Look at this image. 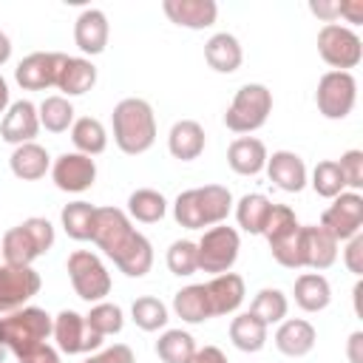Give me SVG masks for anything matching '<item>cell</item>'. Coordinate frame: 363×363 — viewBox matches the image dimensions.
Wrapping results in <instances>:
<instances>
[{"label": "cell", "mask_w": 363, "mask_h": 363, "mask_svg": "<svg viewBox=\"0 0 363 363\" xmlns=\"http://www.w3.org/2000/svg\"><path fill=\"white\" fill-rule=\"evenodd\" d=\"M227 164L238 176H255L267 167V147L255 136H238L227 147Z\"/></svg>", "instance_id": "603a6c76"}, {"label": "cell", "mask_w": 363, "mask_h": 363, "mask_svg": "<svg viewBox=\"0 0 363 363\" xmlns=\"http://www.w3.org/2000/svg\"><path fill=\"white\" fill-rule=\"evenodd\" d=\"M269 210H272V201L264 196V193H247L238 207H235V218H238V227L250 235H261L264 233V224L269 218Z\"/></svg>", "instance_id": "d6a6232c"}, {"label": "cell", "mask_w": 363, "mask_h": 363, "mask_svg": "<svg viewBox=\"0 0 363 363\" xmlns=\"http://www.w3.org/2000/svg\"><path fill=\"white\" fill-rule=\"evenodd\" d=\"M312 187H315V193L323 196V199H335V196H340L343 187H346V182H343V176H340L337 162H332V159L318 162L315 170H312Z\"/></svg>", "instance_id": "60d3db41"}, {"label": "cell", "mask_w": 363, "mask_h": 363, "mask_svg": "<svg viewBox=\"0 0 363 363\" xmlns=\"http://www.w3.org/2000/svg\"><path fill=\"white\" fill-rule=\"evenodd\" d=\"M187 363H230V360L218 346H204V349H196Z\"/></svg>", "instance_id": "681fc988"}, {"label": "cell", "mask_w": 363, "mask_h": 363, "mask_svg": "<svg viewBox=\"0 0 363 363\" xmlns=\"http://www.w3.org/2000/svg\"><path fill=\"white\" fill-rule=\"evenodd\" d=\"M94 244L125 272L128 278H142L153 267V247L150 241L130 224V218L116 207L96 210V230Z\"/></svg>", "instance_id": "6da1fadb"}, {"label": "cell", "mask_w": 363, "mask_h": 363, "mask_svg": "<svg viewBox=\"0 0 363 363\" xmlns=\"http://www.w3.org/2000/svg\"><path fill=\"white\" fill-rule=\"evenodd\" d=\"M360 346H363V332H352V337H349V360L352 363H363Z\"/></svg>", "instance_id": "816d5d0a"}, {"label": "cell", "mask_w": 363, "mask_h": 363, "mask_svg": "<svg viewBox=\"0 0 363 363\" xmlns=\"http://www.w3.org/2000/svg\"><path fill=\"white\" fill-rule=\"evenodd\" d=\"M173 309H176V315L184 323H204V320L213 318V309H210V298H207L204 284H190V286L179 289L173 295Z\"/></svg>", "instance_id": "f1b7e54d"}, {"label": "cell", "mask_w": 363, "mask_h": 363, "mask_svg": "<svg viewBox=\"0 0 363 363\" xmlns=\"http://www.w3.org/2000/svg\"><path fill=\"white\" fill-rule=\"evenodd\" d=\"M162 9L170 23H176L182 28H193V31L210 28L218 17L216 0H164Z\"/></svg>", "instance_id": "e0dca14e"}, {"label": "cell", "mask_w": 363, "mask_h": 363, "mask_svg": "<svg viewBox=\"0 0 363 363\" xmlns=\"http://www.w3.org/2000/svg\"><path fill=\"white\" fill-rule=\"evenodd\" d=\"M267 176L275 187L286 193H301L306 184V164L292 150H275L272 156H267Z\"/></svg>", "instance_id": "d6986e66"}, {"label": "cell", "mask_w": 363, "mask_h": 363, "mask_svg": "<svg viewBox=\"0 0 363 363\" xmlns=\"http://www.w3.org/2000/svg\"><path fill=\"white\" fill-rule=\"evenodd\" d=\"M9 57H11V40L6 31H0V65L9 62Z\"/></svg>", "instance_id": "f5cc1de1"}, {"label": "cell", "mask_w": 363, "mask_h": 363, "mask_svg": "<svg viewBox=\"0 0 363 363\" xmlns=\"http://www.w3.org/2000/svg\"><path fill=\"white\" fill-rule=\"evenodd\" d=\"M340 176L346 182V187H352L354 193L363 187V150H346L337 162Z\"/></svg>", "instance_id": "7bdbcfd3"}, {"label": "cell", "mask_w": 363, "mask_h": 363, "mask_svg": "<svg viewBox=\"0 0 363 363\" xmlns=\"http://www.w3.org/2000/svg\"><path fill=\"white\" fill-rule=\"evenodd\" d=\"M167 269L173 275H179V278L193 275L199 269V247H196V241H187V238L173 241L170 250H167Z\"/></svg>", "instance_id": "b9f144b4"}, {"label": "cell", "mask_w": 363, "mask_h": 363, "mask_svg": "<svg viewBox=\"0 0 363 363\" xmlns=\"http://www.w3.org/2000/svg\"><path fill=\"white\" fill-rule=\"evenodd\" d=\"M309 11H312L315 17H320V20L329 26V23H335V20L340 17V3H337V0H318V3L312 0V3H309Z\"/></svg>", "instance_id": "7dc6e473"}, {"label": "cell", "mask_w": 363, "mask_h": 363, "mask_svg": "<svg viewBox=\"0 0 363 363\" xmlns=\"http://www.w3.org/2000/svg\"><path fill=\"white\" fill-rule=\"evenodd\" d=\"M332 301V286L320 272H303L295 278V303L303 312H320Z\"/></svg>", "instance_id": "83f0119b"}, {"label": "cell", "mask_w": 363, "mask_h": 363, "mask_svg": "<svg viewBox=\"0 0 363 363\" xmlns=\"http://www.w3.org/2000/svg\"><path fill=\"white\" fill-rule=\"evenodd\" d=\"M37 113H40V128H45L51 133H65L74 125V105L60 94L45 96L40 102Z\"/></svg>", "instance_id": "e575fe53"}, {"label": "cell", "mask_w": 363, "mask_h": 363, "mask_svg": "<svg viewBox=\"0 0 363 363\" xmlns=\"http://www.w3.org/2000/svg\"><path fill=\"white\" fill-rule=\"evenodd\" d=\"M233 210V193L224 184H204L193 187L176 196L173 201V218L187 230H204L224 224V218Z\"/></svg>", "instance_id": "7a4b0ae2"}, {"label": "cell", "mask_w": 363, "mask_h": 363, "mask_svg": "<svg viewBox=\"0 0 363 363\" xmlns=\"http://www.w3.org/2000/svg\"><path fill=\"white\" fill-rule=\"evenodd\" d=\"M51 179L62 193H82L96 182V162L85 153H62L51 167Z\"/></svg>", "instance_id": "9a60e30c"}, {"label": "cell", "mask_w": 363, "mask_h": 363, "mask_svg": "<svg viewBox=\"0 0 363 363\" xmlns=\"http://www.w3.org/2000/svg\"><path fill=\"white\" fill-rule=\"evenodd\" d=\"M9 111V82L0 77V113Z\"/></svg>", "instance_id": "db71d44e"}, {"label": "cell", "mask_w": 363, "mask_h": 363, "mask_svg": "<svg viewBox=\"0 0 363 363\" xmlns=\"http://www.w3.org/2000/svg\"><path fill=\"white\" fill-rule=\"evenodd\" d=\"M71 142L77 147V153H85V156H99L105 147H108V133H105V125L94 116H79L74 119L71 125Z\"/></svg>", "instance_id": "4dcf8cb0"}, {"label": "cell", "mask_w": 363, "mask_h": 363, "mask_svg": "<svg viewBox=\"0 0 363 363\" xmlns=\"http://www.w3.org/2000/svg\"><path fill=\"white\" fill-rule=\"evenodd\" d=\"M0 255H3V250H0Z\"/></svg>", "instance_id": "9f6ffc18"}, {"label": "cell", "mask_w": 363, "mask_h": 363, "mask_svg": "<svg viewBox=\"0 0 363 363\" xmlns=\"http://www.w3.org/2000/svg\"><path fill=\"white\" fill-rule=\"evenodd\" d=\"M85 323L99 335V337H108V335H119L122 326H125V318H122V309L116 303H108V301H99L91 306V312L85 315Z\"/></svg>", "instance_id": "ab89813d"}, {"label": "cell", "mask_w": 363, "mask_h": 363, "mask_svg": "<svg viewBox=\"0 0 363 363\" xmlns=\"http://www.w3.org/2000/svg\"><path fill=\"white\" fill-rule=\"evenodd\" d=\"M128 213L130 218L142 221V224H153V221H162L164 213H167V199L159 193V190H150V187H139L128 196Z\"/></svg>", "instance_id": "836d02e7"}, {"label": "cell", "mask_w": 363, "mask_h": 363, "mask_svg": "<svg viewBox=\"0 0 363 363\" xmlns=\"http://www.w3.org/2000/svg\"><path fill=\"white\" fill-rule=\"evenodd\" d=\"M286 309H289V301H286V295L281 292V289H261L255 298H252V306H250V312L258 318V320H264L267 326L269 323H281L284 318H286Z\"/></svg>", "instance_id": "8d00e7d4"}, {"label": "cell", "mask_w": 363, "mask_h": 363, "mask_svg": "<svg viewBox=\"0 0 363 363\" xmlns=\"http://www.w3.org/2000/svg\"><path fill=\"white\" fill-rule=\"evenodd\" d=\"M301 258L309 269H326L337 261V241L320 224L301 227Z\"/></svg>", "instance_id": "ac0fdd59"}, {"label": "cell", "mask_w": 363, "mask_h": 363, "mask_svg": "<svg viewBox=\"0 0 363 363\" xmlns=\"http://www.w3.org/2000/svg\"><path fill=\"white\" fill-rule=\"evenodd\" d=\"M96 210H99V207H94V204H88V201H71V204H65L62 213H60L62 230H65L74 241H94Z\"/></svg>", "instance_id": "f546056e"}, {"label": "cell", "mask_w": 363, "mask_h": 363, "mask_svg": "<svg viewBox=\"0 0 363 363\" xmlns=\"http://www.w3.org/2000/svg\"><path fill=\"white\" fill-rule=\"evenodd\" d=\"M269 250H272V258L286 267V269H301L303 267V258H301V224L269 238Z\"/></svg>", "instance_id": "74e56055"}, {"label": "cell", "mask_w": 363, "mask_h": 363, "mask_svg": "<svg viewBox=\"0 0 363 363\" xmlns=\"http://www.w3.org/2000/svg\"><path fill=\"white\" fill-rule=\"evenodd\" d=\"M275 346L286 357H303L315 346V326L303 318H289L275 332Z\"/></svg>", "instance_id": "cb8c5ba5"}, {"label": "cell", "mask_w": 363, "mask_h": 363, "mask_svg": "<svg viewBox=\"0 0 363 363\" xmlns=\"http://www.w3.org/2000/svg\"><path fill=\"white\" fill-rule=\"evenodd\" d=\"M357 99V82L349 71H326L318 79L315 102L326 119H346Z\"/></svg>", "instance_id": "30bf717a"}, {"label": "cell", "mask_w": 363, "mask_h": 363, "mask_svg": "<svg viewBox=\"0 0 363 363\" xmlns=\"http://www.w3.org/2000/svg\"><path fill=\"white\" fill-rule=\"evenodd\" d=\"M85 363H136V357H133L130 346H125V343H113L111 349H105L102 354L88 357Z\"/></svg>", "instance_id": "f6af8a7d"}, {"label": "cell", "mask_w": 363, "mask_h": 363, "mask_svg": "<svg viewBox=\"0 0 363 363\" xmlns=\"http://www.w3.org/2000/svg\"><path fill=\"white\" fill-rule=\"evenodd\" d=\"M94 82H96V65L91 60H85V57H68L65 54L54 88H60L65 94V99H68V96H79V94L91 91Z\"/></svg>", "instance_id": "7402d4cb"}, {"label": "cell", "mask_w": 363, "mask_h": 363, "mask_svg": "<svg viewBox=\"0 0 363 363\" xmlns=\"http://www.w3.org/2000/svg\"><path fill=\"white\" fill-rule=\"evenodd\" d=\"M17 363H60V352L48 343H40V346L17 354Z\"/></svg>", "instance_id": "bcb514c9"}, {"label": "cell", "mask_w": 363, "mask_h": 363, "mask_svg": "<svg viewBox=\"0 0 363 363\" xmlns=\"http://www.w3.org/2000/svg\"><path fill=\"white\" fill-rule=\"evenodd\" d=\"M230 340L241 352H261L264 343H267V323L258 320L252 312H244V315L233 318V323H230Z\"/></svg>", "instance_id": "1f68e13d"}, {"label": "cell", "mask_w": 363, "mask_h": 363, "mask_svg": "<svg viewBox=\"0 0 363 363\" xmlns=\"http://www.w3.org/2000/svg\"><path fill=\"white\" fill-rule=\"evenodd\" d=\"M54 340H57V349L65 352V354H82V352H94L102 346L105 337H99L88 323H85V315L74 312V309H62L57 318H54Z\"/></svg>", "instance_id": "7c38bea8"}, {"label": "cell", "mask_w": 363, "mask_h": 363, "mask_svg": "<svg viewBox=\"0 0 363 363\" xmlns=\"http://www.w3.org/2000/svg\"><path fill=\"white\" fill-rule=\"evenodd\" d=\"M43 281L40 272L31 267H0V312L11 315L17 309H23L37 292H40Z\"/></svg>", "instance_id": "4fadbf2b"}, {"label": "cell", "mask_w": 363, "mask_h": 363, "mask_svg": "<svg viewBox=\"0 0 363 363\" xmlns=\"http://www.w3.org/2000/svg\"><path fill=\"white\" fill-rule=\"evenodd\" d=\"M0 346H3V329H0Z\"/></svg>", "instance_id": "11a10c76"}, {"label": "cell", "mask_w": 363, "mask_h": 363, "mask_svg": "<svg viewBox=\"0 0 363 363\" xmlns=\"http://www.w3.org/2000/svg\"><path fill=\"white\" fill-rule=\"evenodd\" d=\"M272 113V94L261 82H247L235 91L233 105L224 113V125L233 133H252L258 130Z\"/></svg>", "instance_id": "8992f818"}, {"label": "cell", "mask_w": 363, "mask_h": 363, "mask_svg": "<svg viewBox=\"0 0 363 363\" xmlns=\"http://www.w3.org/2000/svg\"><path fill=\"white\" fill-rule=\"evenodd\" d=\"M130 315H133V323L139 329H145V332H156V329H162L167 323V306L153 295L136 298L133 306H130Z\"/></svg>", "instance_id": "f35d334b"}, {"label": "cell", "mask_w": 363, "mask_h": 363, "mask_svg": "<svg viewBox=\"0 0 363 363\" xmlns=\"http://www.w3.org/2000/svg\"><path fill=\"white\" fill-rule=\"evenodd\" d=\"M318 54L335 71H349L363 60V43L352 28L329 23L318 31Z\"/></svg>", "instance_id": "9c48e42d"}, {"label": "cell", "mask_w": 363, "mask_h": 363, "mask_svg": "<svg viewBox=\"0 0 363 363\" xmlns=\"http://www.w3.org/2000/svg\"><path fill=\"white\" fill-rule=\"evenodd\" d=\"M167 147L173 159L193 162L204 153V128L196 119H179L167 133Z\"/></svg>", "instance_id": "d4e9b609"}, {"label": "cell", "mask_w": 363, "mask_h": 363, "mask_svg": "<svg viewBox=\"0 0 363 363\" xmlns=\"http://www.w3.org/2000/svg\"><path fill=\"white\" fill-rule=\"evenodd\" d=\"M204 60H207V65H210L213 71H218V74H233V71H238V65H241V60H244L241 43H238L233 34L218 31V34H213V37L204 43Z\"/></svg>", "instance_id": "484cf974"}, {"label": "cell", "mask_w": 363, "mask_h": 363, "mask_svg": "<svg viewBox=\"0 0 363 363\" xmlns=\"http://www.w3.org/2000/svg\"><path fill=\"white\" fill-rule=\"evenodd\" d=\"M51 247H54V227L48 218H37V216L6 230L0 238L3 261L9 267H31V261L45 255Z\"/></svg>", "instance_id": "277c9868"}, {"label": "cell", "mask_w": 363, "mask_h": 363, "mask_svg": "<svg viewBox=\"0 0 363 363\" xmlns=\"http://www.w3.org/2000/svg\"><path fill=\"white\" fill-rule=\"evenodd\" d=\"M196 247H199V269L210 272V275H221V272L233 269L238 250H241V238H238L235 227L216 224V227L204 230V235Z\"/></svg>", "instance_id": "52a82bcc"}, {"label": "cell", "mask_w": 363, "mask_h": 363, "mask_svg": "<svg viewBox=\"0 0 363 363\" xmlns=\"http://www.w3.org/2000/svg\"><path fill=\"white\" fill-rule=\"evenodd\" d=\"M292 227H298V218H295L292 207H286V204H272L269 218H267L261 235H267V241H269V238H275V235H281V233H286V230H292Z\"/></svg>", "instance_id": "ee69618b"}, {"label": "cell", "mask_w": 363, "mask_h": 363, "mask_svg": "<svg viewBox=\"0 0 363 363\" xmlns=\"http://www.w3.org/2000/svg\"><path fill=\"white\" fill-rule=\"evenodd\" d=\"M9 164H11V173L23 182H37L45 176V170L51 167V156L43 145L37 142H26V145H17L14 153L9 156Z\"/></svg>", "instance_id": "4316f807"}, {"label": "cell", "mask_w": 363, "mask_h": 363, "mask_svg": "<svg viewBox=\"0 0 363 363\" xmlns=\"http://www.w3.org/2000/svg\"><path fill=\"white\" fill-rule=\"evenodd\" d=\"M62 60H65L62 51H34L17 62L14 79L23 91H45V88L57 85Z\"/></svg>", "instance_id": "5bb4252c"}, {"label": "cell", "mask_w": 363, "mask_h": 363, "mask_svg": "<svg viewBox=\"0 0 363 363\" xmlns=\"http://www.w3.org/2000/svg\"><path fill=\"white\" fill-rule=\"evenodd\" d=\"M340 17H346L349 23H363V0H346L340 3Z\"/></svg>", "instance_id": "f907efd6"}, {"label": "cell", "mask_w": 363, "mask_h": 363, "mask_svg": "<svg viewBox=\"0 0 363 363\" xmlns=\"http://www.w3.org/2000/svg\"><path fill=\"white\" fill-rule=\"evenodd\" d=\"M108 17L99 9H85L77 20H74V43L82 54H102L108 45Z\"/></svg>", "instance_id": "ffe728a7"}, {"label": "cell", "mask_w": 363, "mask_h": 363, "mask_svg": "<svg viewBox=\"0 0 363 363\" xmlns=\"http://www.w3.org/2000/svg\"><path fill=\"white\" fill-rule=\"evenodd\" d=\"M320 227L335 238V241H349L360 235L363 227V196L360 193H340L332 199V204L320 216Z\"/></svg>", "instance_id": "8fae6325"}, {"label": "cell", "mask_w": 363, "mask_h": 363, "mask_svg": "<svg viewBox=\"0 0 363 363\" xmlns=\"http://www.w3.org/2000/svg\"><path fill=\"white\" fill-rule=\"evenodd\" d=\"M37 133H40V113H37V105L28 102V99L11 102L9 111L3 113L0 136H3L9 145H26V142H34Z\"/></svg>", "instance_id": "2e32d148"}, {"label": "cell", "mask_w": 363, "mask_h": 363, "mask_svg": "<svg viewBox=\"0 0 363 363\" xmlns=\"http://www.w3.org/2000/svg\"><path fill=\"white\" fill-rule=\"evenodd\" d=\"M111 119H113V142L122 153L139 156V153L153 147L156 116H153L150 102H145L139 96H128V99L116 102Z\"/></svg>", "instance_id": "3957f363"}, {"label": "cell", "mask_w": 363, "mask_h": 363, "mask_svg": "<svg viewBox=\"0 0 363 363\" xmlns=\"http://www.w3.org/2000/svg\"><path fill=\"white\" fill-rule=\"evenodd\" d=\"M360 255H363V235H354V238H349V247H346V267H349V272H354V275L363 272Z\"/></svg>", "instance_id": "c3c4849f"}, {"label": "cell", "mask_w": 363, "mask_h": 363, "mask_svg": "<svg viewBox=\"0 0 363 363\" xmlns=\"http://www.w3.org/2000/svg\"><path fill=\"white\" fill-rule=\"evenodd\" d=\"M0 329L3 346H9L14 354H23L48 340V335L54 332V318L40 306H23L9 318H0Z\"/></svg>", "instance_id": "5b68a950"}, {"label": "cell", "mask_w": 363, "mask_h": 363, "mask_svg": "<svg viewBox=\"0 0 363 363\" xmlns=\"http://www.w3.org/2000/svg\"><path fill=\"white\" fill-rule=\"evenodd\" d=\"M193 352H196V340L184 329H167L156 340V354L164 363H187L193 357Z\"/></svg>", "instance_id": "d590c367"}, {"label": "cell", "mask_w": 363, "mask_h": 363, "mask_svg": "<svg viewBox=\"0 0 363 363\" xmlns=\"http://www.w3.org/2000/svg\"><path fill=\"white\" fill-rule=\"evenodd\" d=\"M207 298H210V309H213V318L216 315H230L235 312L241 303H244V278L235 275V272H221V275H213L207 284Z\"/></svg>", "instance_id": "44dd1931"}, {"label": "cell", "mask_w": 363, "mask_h": 363, "mask_svg": "<svg viewBox=\"0 0 363 363\" xmlns=\"http://www.w3.org/2000/svg\"><path fill=\"white\" fill-rule=\"evenodd\" d=\"M68 278L74 292L88 303H99L111 292V275L105 264L88 250H74L68 255Z\"/></svg>", "instance_id": "ba28073f"}]
</instances>
